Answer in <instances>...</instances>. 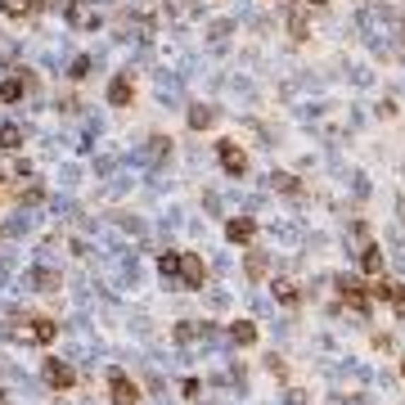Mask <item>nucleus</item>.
Returning <instances> with one entry per match:
<instances>
[{
    "mask_svg": "<svg viewBox=\"0 0 405 405\" xmlns=\"http://www.w3.org/2000/svg\"><path fill=\"white\" fill-rule=\"evenodd\" d=\"M338 298L347 302L351 311H360V315L370 311V288H365V284H360L356 275H342V279H338Z\"/></svg>",
    "mask_w": 405,
    "mask_h": 405,
    "instance_id": "obj_1",
    "label": "nucleus"
},
{
    "mask_svg": "<svg viewBox=\"0 0 405 405\" xmlns=\"http://www.w3.org/2000/svg\"><path fill=\"white\" fill-rule=\"evenodd\" d=\"M108 397H113V405H135L140 401V387H135L122 370H113L108 374Z\"/></svg>",
    "mask_w": 405,
    "mask_h": 405,
    "instance_id": "obj_2",
    "label": "nucleus"
},
{
    "mask_svg": "<svg viewBox=\"0 0 405 405\" xmlns=\"http://www.w3.org/2000/svg\"><path fill=\"white\" fill-rule=\"evenodd\" d=\"M370 298H378V302H392V306H397V311L405 315V288L397 284V279H383V275H378V279H374V288H370Z\"/></svg>",
    "mask_w": 405,
    "mask_h": 405,
    "instance_id": "obj_3",
    "label": "nucleus"
},
{
    "mask_svg": "<svg viewBox=\"0 0 405 405\" xmlns=\"http://www.w3.org/2000/svg\"><path fill=\"white\" fill-rule=\"evenodd\" d=\"M54 334H59V324H54V320H28V324L18 329V338H23V342H36V347L54 342Z\"/></svg>",
    "mask_w": 405,
    "mask_h": 405,
    "instance_id": "obj_4",
    "label": "nucleus"
},
{
    "mask_svg": "<svg viewBox=\"0 0 405 405\" xmlns=\"http://www.w3.org/2000/svg\"><path fill=\"white\" fill-rule=\"evenodd\" d=\"M216 153H221V167H225L230 176H243V171H248V158H243V149H239L235 140H221Z\"/></svg>",
    "mask_w": 405,
    "mask_h": 405,
    "instance_id": "obj_5",
    "label": "nucleus"
},
{
    "mask_svg": "<svg viewBox=\"0 0 405 405\" xmlns=\"http://www.w3.org/2000/svg\"><path fill=\"white\" fill-rule=\"evenodd\" d=\"M180 279H185V288H203L207 270H203V262L194 252H180Z\"/></svg>",
    "mask_w": 405,
    "mask_h": 405,
    "instance_id": "obj_6",
    "label": "nucleus"
},
{
    "mask_svg": "<svg viewBox=\"0 0 405 405\" xmlns=\"http://www.w3.org/2000/svg\"><path fill=\"white\" fill-rule=\"evenodd\" d=\"M225 239H230V243H252V239H257V221H252V216H235V221L225 225Z\"/></svg>",
    "mask_w": 405,
    "mask_h": 405,
    "instance_id": "obj_7",
    "label": "nucleus"
},
{
    "mask_svg": "<svg viewBox=\"0 0 405 405\" xmlns=\"http://www.w3.org/2000/svg\"><path fill=\"white\" fill-rule=\"evenodd\" d=\"M131 95H135L131 77H113V86H108V104H113V108H127V104H131Z\"/></svg>",
    "mask_w": 405,
    "mask_h": 405,
    "instance_id": "obj_8",
    "label": "nucleus"
},
{
    "mask_svg": "<svg viewBox=\"0 0 405 405\" xmlns=\"http://www.w3.org/2000/svg\"><path fill=\"white\" fill-rule=\"evenodd\" d=\"M45 378H50V387H72V383H77V374H72L64 360H50V365H45Z\"/></svg>",
    "mask_w": 405,
    "mask_h": 405,
    "instance_id": "obj_9",
    "label": "nucleus"
},
{
    "mask_svg": "<svg viewBox=\"0 0 405 405\" xmlns=\"http://www.w3.org/2000/svg\"><path fill=\"white\" fill-rule=\"evenodd\" d=\"M360 270H365V275H383V248H378V243H365Z\"/></svg>",
    "mask_w": 405,
    "mask_h": 405,
    "instance_id": "obj_10",
    "label": "nucleus"
},
{
    "mask_svg": "<svg viewBox=\"0 0 405 405\" xmlns=\"http://www.w3.org/2000/svg\"><path fill=\"white\" fill-rule=\"evenodd\" d=\"M230 338H235L239 347H252V342H257V324L252 320H235V324H230Z\"/></svg>",
    "mask_w": 405,
    "mask_h": 405,
    "instance_id": "obj_11",
    "label": "nucleus"
},
{
    "mask_svg": "<svg viewBox=\"0 0 405 405\" xmlns=\"http://www.w3.org/2000/svg\"><path fill=\"white\" fill-rule=\"evenodd\" d=\"M270 288H275V298L284 302V306H298V284H293V279H275Z\"/></svg>",
    "mask_w": 405,
    "mask_h": 405,
    "instance_id": "obj_12",
    "label": "nucleus"
},
{
    "mask_svg": "<svg viewBox=\"0 0 405 405\" xmlns=\"http://www.w3.org/2000/svg\"><path fill=\"white\" fill-rule=\"evenodd\" d=\"M0 14H5V18H28L32 14V0H0Z\"/></svg>",
    "mask_w": 405,
    "mask_h": 405,
    "instance_id": "obj_13",
    "label": "nucleus"
},
{
    "mask_svg": "<svg viewBox=\"0 0 405 405\" xmlns=\"http://www.w3.org/2000/svg\"><path fill=\"white\" fill-rule=\"evenodd\" d=\"M288 32H293V41H306V36H311V28H306V14H302V9H293V14H288Z\"/></svg>",
    "mask_w": 405,
    "mask_h": 405,
    "instance_id": "obj_14",
    "label": "nucleus"
},
{
    "mask_svg": "<svg viewBox=\"0 0 405 405\" xmlns=\"http://www.w3.org/2000/svg\"><path fill=\"white\" fill-rule=\"evenodd\" d=\"M23 144V131L14 127V122H9V127H0V149H18Z\"/></svg>",
    "mask_w": 405,
    "mask_h": 405,
    "instance_id": "obj_15",
    "label": "nucleus"
},
{
    "mask_svg": "<svg viewBox=\"0 0 405 405\" xmlns=\"http://www.w3.org/2000/svg\"><path fill=\"white\" fill-rule=\"evenodd\" d=\"M158 270H163L167 279H171V275H180V252H163V257H158Z\"/></svg>",
    "mask_w": 405,
    "mask_h": 405,
    "instance_id": "obj_16",
    "label": "nucleus"
},
{
    "mask_svg": "<svg viewBox=\"0 0 405 405\" xmlns=\"http://www.w3.org/2000/svg\"><path fill=\"white\" fill-rule=\"evenodd\" d=\"M212 122H216V113H212V108H194V113H189V127H194V131L212 127Z\"/></svg>",
    "mask_w": 405,
    "mask_h": 405,
    "instance_id": "obj_17",
    "label": "nucleus"
},
{
    "mask_svg": "<svg viewBox=\"0 0 405 405\" xmlns=\"http://www.w3.org/2000/svg\"><path fill=\"white\" fill-rule=\"evenodd\" d=\"M0 100H5V104L23 100V81H18V77H14V81H5V86H0Z\"/></svg>",
    "mask_w": 405,
    "mask_h": 405,
    "instance_id": "obj_18",
    "label": "nucleus"
},
{
    "mask_svg": "<svg viewBox=\"0 0 405 405\" xmlns=\"http://www.w3.org/2000/svg\"><path fill=\"white\" fill-rule=\"evenodd\" d=\"M270 185H275V189H284V194H293V189H298V180H293L288 171H275V176H270Z\"/></svg>",
    "mask_w": 405,
    "mask_h": 405,
    "instance_id": "obj_19",
    "label": "nucleus"
},
{
    "mask_svg": "<svg viewBox=\"0 0 405 405\" xmlns=\"http://www.w3.org/2000/svg\"><path fill=\"white\" fill-rule=\"evenodd\" d=\"M248 275H252V279H262V275H266V257H257V252L248 257Z\"/></svg>",
    "mask_w": 405,
    "mask_h": 405,
    "instance_id": "obj_20",
    "label": "nucleus"
},
{
    "mask_svg": "<svg viewBox=\"0 0 405 405\" xmlns=\"http://www.w3.org/2000/svg\"><path fill=\"white\" fill-rule=\"evenodd\" d=\"M86 72H90V59H86V54H81V59H77V64H72V77H86Z\"/></svg>",
    "mask_w": 405,
    "mask_h": 405,
    "instance_id": "obj_21",
    "label": "nucleus"
},
{
    "mask_svg": "<svg viewBox=\"0 0 405 405\" xmlns=\"http://www.w3.org/2000/svg\"><path fill=\"white\" fill-rule=\"evenodd\" d=\"M306 5H329V0H306Z\"/></svg>",
    "mask_w": 405,
    "mask_h": 405,
    "instance_id": "obj_22",
    "label": "nucleus"
}]
</instances>
